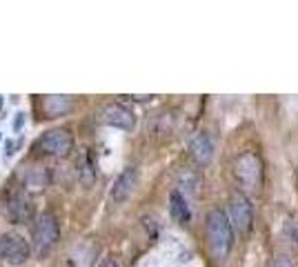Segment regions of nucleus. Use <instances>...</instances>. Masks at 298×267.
Here are the masks:
<instances>
[{
  "label": "nucleus",
  "mask_w": 298,
  "mask_h": 267,
  "mask_svg": "<svg viewBox=\"0 0 298 267\" xmlns=\"http://www.w3.org/2000/svg\"><path fill=\"white\" fill-rule=\"evenodd\" d=\"M236 178L240 180V185L247 189H256L262 180V163L260 156L254 151H245L238 160H236Z\"/></svg>",
  "instance_id": "4"
},
{
  "label": "nucleus",
  "mask_w": 298,
  "mask_h": 267,
  "mask_svg": "<svg viewBox=\"0 0 298 267\" xmlns=\"http://www.w3.org/2000/svg\"><path fill=\"white\" fill-rule=\"evenodd\" d=\"M127 98H131V100H138V102H145V100H151L154 96H151V93H145V96H138V93H136V96H127Z\"/></svg>",
  "instance_id": "15"
},
{
  "label": "nucleus",
  "mask_w": 298,
  "mask_h": 267,
  "mask_svg": "<svg viewBox=\"0 0 298 267\" xmlns=\"http://www.w3.org/2000/svg\"><path fill=\"white\" fill-rule=\"evenodd\" d=\"M98 267H118V263H116L114 258H102L100 265H98Z\"/></svg>",
  "instance_id": "14"
},
{
  "label": "nucleus",
  "mask_w": 298,
  "mask_h": 267,
  "mask_svg": "<svg viewBox=\"0 0 298 267\" xmlns=\"http://www.w3.org/2000/svg\"><path fill=\"white\" fill-rule=\"evenodd\" d=\"M7 212H9V218L13 222H29L34 218V205H31V198L27 196V191L22 187H16V189L9 194V203H7Z\"/></svg>",
  "instance_id": "7"
},
{
  "label": "nucleus",
  "mask_w": 298,
  "mask_h": 267,
  "mask_svg": "<svg viewBox=\"0 0 298 267\" xmlns=\"http://www.w3.org/2000/svg\"><path fill=\"white\" fill-rule=\"evenodd\" d=\"M169 214H171V218L178 222H187L191 218L189 205H187L185 196L178 189H171V194H169Z\"/></svg>",
  "instance_id": "11"
},
{
  "label": "nucleus",
  "mask_w": 298,
  "mask_h": 267,
  "mask_svg": "<svg viewBox=\"0 0 298 267\" xmlns=\"http://www.w3.org/2000/svg\"><path fill=\"white\" fill-rule=\"evenodd\" d=\"M49 182V176H47V172L44 169H31L29 174H27V178H25V185L29 187V189H43L44 185Z\"/></svg>",
  "instance_id": "13"
},
{
  "label": "nucleus",
  "mask_w": 298,
  "mask_h": 267,
  "mask_svg": "<svg viewBox=\"0 0 298 267\" xmlns=\"http://www.w3.org/2000/svg\"><path fill=\"white\" fill-rule=\"evenodd\" d=\"M43 107L49 118H58V116L67 114L71 109V98L69 96H44Z\"/></svg>",
  "instance_id": "12"
},
{
  "label": "nucleus",
  "mask_w": 298,
  "mask_h": 267,
  "mask_svg": "<svg viewBox=\"0 0 298 267\" xmlns=\"http://www.w3.org/2000/svg\"><path fill=\"white\" fill-rule=\"evenodd\" d=\"M29 254H31L29 243L20 234L7 231V234L0 236V256H2L4 263H9V265H22L29 258Z\"/></svg>",
  "instance_id": "5"
},
{
  "label": "nucleus",
  "mask_w": 298,
  "mask_h": 267,
  "mask_svg": "<svg viewBox=\"0 0 298 267\" xmlns=\"http://www.w3.org/2000/svg\"><path fill=\"white\" fill-rule=\"evenodd\" d=\"M274 267H294V265H292L289 261H285V258H280V261H276V263H274Z\"/></svg>",
  "instance_id": "16"
},
{
  "label": "nucleus",
  "mask_w": 298,
  "mask_h": 267,
  "mask_svg": "<svg viewBox=\"0 0 298 267\" xmlns=\"http://www.w3.org/2000/svg\"><path fill=\"white\" fill-rule=\"evenodd\" d=\"M229 222L231 229L238 234H247L252 229V221H254V207L249 203V198L245 194H236L229 203Z\"/></svg>",
  "instance_id": "6"
},
{
  "label": "nucleus",
  "mask_w": 298,
  "mask_h": 267,
  "mask_svg": "<svg viewBox=\"0 0 298 267\" xmlns=\"http://www.w3.org/2000/svg\"><path fill=\"white\" fill-rule=\"evenodd\" d=\"M136 182H138V172L133 167H127L114 180V187H111V200H114V203H125V200L131 196Z\"/></svg>",
  "instance_id": "9"
},
{
  "label": "nucleus",
  "mask_w": 298,
  "mask_h": 267,
  "mask_svg": "<svg viewBox=\"0 0 298 267\" xmlns=\"http://www.w3.org/2000/svg\"><path fill=\"white\" fill-rule=\"evenodd\" d=\"M60 238V229H58V221L51 212H43L36 221V229H34V240H36V252L40 256L49 252L53 245Z\"/></svg>",
  "instance_id": "2"
},
{
  "label": "nucleus",
  "mask_w": 298,
  "mask_h": 267,
  "mask_svg": "<svg viewBox=\"0 0 298 267\" xmlns=\"http://www.w3.org/2000/svg\"><path fill=\"white\" fill-rule=\"evenodd\" d=\"M38 149L47 156H53V158H65L74 149V136L67 129H49L40 136Z\"/></svg>",
  "instance_id": "3"
},
{
  "label": "nucleus",
  "mask_w": 298,
  "mask_h": 267,
  "mask_svg": "<svg viewBox=\"0 0 298 267\" xmlns=\"http://www.w3.org/2000/svg\"><path fill=\"white\" fill-rule=\"evenodd\" d=\"M189 151H191V156H194L196 165H200V167L209 165V163H212V158H213L212 136H209V134H205V132L196 134L194 140H191V145H189Z\"/></svg>",
  "instance_id": "10"
},
{
  "label": "nucleus",
  "mask_w": 298,
  "mask_h": 267,
  "mask_svg": "<svg viewBox=\"0 0 298 267\" xmlns=\"http://www.w3.org/2000/svg\"><path fill=\"white\" fill-rule=\"evenodd\" d=\"M205 227H207V238L213 258H218V261L227 258V254L234 247V229H231L227 214L222 209H212L207 214V225Z\"/></svg>",
  "instance_id": "1"
},
{
  "label": "nucleus",
  "mask_w": 298,
  "mask_h": 267,
  "mask_svg": "<svg viewBox=\"0 0 298 267\" xmlns=\"http://www.w3.org/2000/svg\"><path fill=\"white\" fill-rule=\"evenodd\" d=\"M100 120L109 127L116 129H125V132H131L133 125H136V116H133L131 109H127L120 102H109L105 109L100 111Z\"/></svg>",
  "instance_id": "8"
}]
</instances>
